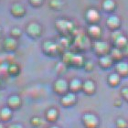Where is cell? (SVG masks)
Wrapping results in <instances>:
<instances>
[{"label":"cell","instance_id":"6da1fadb","mask_svg":"<svg viewBox=\"0 0 128 128\" xmlns=\"http://www.w3.org/2000/svg\"><path fill=\"white\" fill-rule=\"evenodd\" d=\"M83 126L85 128H98L100 126V119L95 114L86 112L82 117Z\"/></svg>","mask_w":128,"mask_h":128},{"label":"cell","instance_id":"7a4b0ae2","mask_svg":"<svg viewBox=\"0 0 128 128\" xmlns=\"http://www.w3.org/2000/svg\"><path fill=\"white\" fill-rule=\"evenodd\" d=\"M77 95L74 92H68L67 94H65L64 95H62L60 97V102L63 107H66V108H69V107L74 106L75 104H77Z\"/></svg>","mask_w":128,"mask_h":128},{"label":"cell","instance_id":"3957f363","mask_svg":"<svg viewBox=\"0 0 128 128\" xmlns=\"http://www.w3.org/2000/svg\"><path fill=\"white\" fill-rule=\"evenodd\" d=\"M6 106L10 108L13 112L18 111L22 106V99L18 94H12L6 99Z\"/></svg>","mask_w":128,"mask_h":128},{"label":"cell","instance_id":"277c9868","mask_svg":"<svg viewBox=\"0 0 128 128\" xmlns=\"http://www.w3.org/2000/svg\"><path fill=\"white\" fill-rule=\"evenodd\" d=\"M53 91L58 95H64L69 92V83L64 79H59L54 82Z\"/></svg>","mask_w":128,"mask_h":128},{"label":"cell","instance_id":"5b68a950","mask_svg":"<svg viewBox=\"0 0 128 128\" xmlns=\"http://www.w3.org/2000/svg\"><path fill=\"white\" fill-rule=\"evenodd\" d=\"M14 112L10 108H8L6 105L0 108V122L4 124H6L10 122L11 119L13 118Z\"/></svg>","mask_w":128,"mask_h":128},{"label":"cell","instance_id":"8992f818","mask_svg":"<svg viewBox=\"0 0 128 128\" xmlns=\"http://www.w3.org/2000/svg\"><path fill=\"white\" fill-rule=\"evenodd\" d=\"M59 111L55 107H50L45 112V120L47 122H48V123H55L59 119Z\"/></svg>","mask_w":128,"mask_h":128},{"label":"cell","instance_id":"52a82bcc","mask_svg":"<svg viewBox=\"0 0 128 128\" xmlns=\"http://www.w3.org/2000/svg\"><path fill=\"white\" fill-rule=\"evenodd\" d=\"M96 87L95 83L92 80H86L84 82H82V91L87 95H92L95 92Z\"/></svg>","mask_w":128,"mask_h":128},{"label":"cell","instance_id":"ba28073f","mask_svg":"<svg viewBox=\"0 0 128 128\" xmlns=\"http://www.w3.org/2000/svg\"><path fill=\"white\" fill-rule=\"evenodd\" d=\"M82 82L78 79H74L69 83V91L74 94H77L78 92L82 91Z\"/></svg>","mask_w":128,"mask_h":128},{"label":"cell","instance_id":"9c48e42d","mask_svg":"<svg viewBox=\"0 0 128 128\" xmlns=\"http://www.w3.org/2000/svg\"><path fill=\"white\" fill-rule=\"evenodd\" d=\"M30 124L32 127L38 128L43 124V119L38 115H34L30 119Z\"/></svg>","mask_w":128,"mask_h":128},{"label":"cell","instance_id":"30bf717a","mask_svg":"<svg viewBox=\"0 0 128 128\" xmlns=\"http://www.w3.org/2000/svg\"><path fill=\"white\" fill-rule=\"evenodd\" d=\"M120 75L118 74V73H112L109 76L108 78V82L110 83V85L112 86V87H115V86H117L120 82Z\"/></svg>","mask_w":128,"mask_h":128},{"label":"cell","instance_id":"8fae6325","mask_svg":"<svg viewBox=\"0 0 128 128\" xmlns=\"http://www.w3.org/2000/svg\"><path fill=\"white\" fill-rule=\"evenodd\" d=\"M116 70L119 75H127L128 74V64L126 62H119L116 65Z\"/></svg>","mask_w":128,"mask_h":128},{"label":"cell","instance_id":"7c38bea8","mask_svg":"<svg viewBox=\"0 0 128 128\" xmlns=\"http://www.w3.org/2000/svg\"><path fill=\"white\" fill-rule=\"evenodd\" d=\"M95 50L97 52L102 54H105L108 50V45L105 42H96Z\"/></svg>","mask_w":128,"mask_h":128},{"label":"cell","instance_id":"4fadbf2b","mask_svg":"<svg viewBox=\"0 0 128 128\" xmlns=\"http://www.w3.org/2000/svg\"><path fill=\"white\" fill-rule=\"evenodd\" d=\"M112 59L111 56H107V55H104V57H102L101 60H100V62L102 66L104 67H108L110 66L111 64H112Z\"/></svg>","mask_w":128,"mask_h":128},{"label":"cell","instance_id":"5bb4252c","mask_svg":"<svg viewBox=\"0 0 128 128\" xmlns=\"http://www.w3.org/2000/svg\"><path fill=\"white\" fill-rule=\"evenodd\" d=\"M28 31L30 34L34 35V36H38V35H40V28L37 25H31V26L28 28Z\"/></svg>","mask_w":128,"mask_h":128},{"label":"cell","instance_id":"9a60e30c","mask_svg":"<svg viewBox=\"0 0 128 128\" xmlns=\"http://www.w3.org/2000/svg\"><path fill=\"white\" fill-rule=\"evenodd\" d=\"M116 127L117 128H127L128 127V123L126 122V119L124 118H118L116 120Z\"/></svg>","mask_w":128,"mask_h":128},{"label":"cell","instance_id":"2e32d148","mask_svg":"<svg viewBox=\"0 0 128 128\" xmlns=\"http://www.w3.org/2000/svg\"><path fill=\"white\" fill-rule=\"evenodd\" d=\"M5 47L8 48H10V50H13V48H16V41L13 38H8V40H6L5 41Z\"/></svg>","mask_w":128,"mask_h":128},{"label":"cell","instance_id":"e0dca14e","mask_svg":"<svg viewBox=\"0 0 128 128\" xmlns=\"http://www.w3.org/2000/svg\"><path fill=\"white\" fill-rule=\"evenodd\" d=\"M119 19L116 18V16H112V18H110L109 19H108V25H109L110 27H112V28H115L117 27L118 24H119Z\"/></svg>","mask_w":128,"mask_h":128},{"label":"cell","instance_id":"ac0fdd59","mask_svg":"<svg viewBox=\"0 0 128 128\" xmlns=\"http://www.w3.org/2000/svg\"><path fill=\"white\" fill-rule=\"evenodd\" d=\"M6 128H25V126L20 123H12L6 126Z\"/></svg>","mask_w":128,"mask_h":128},{"label":"cell","instance_id":"d6986e66","mask_svg":"<svg viewBox=\"0 0 128 128\" xmlns=\"http://www.w3.org/2000/svg\"><path fill=\"white\" fill-rule=\"evenodd\" d=\"M90 32H91L92 35L97 36V35L100 34V28L98 27H96V26H94V27L90 28Z\"/></svg>","mask_w":128,"mask_h":128},{"label":"cell","instance_id":"ffe728a7","mask_svg":"<svg viewBox=\"0 0 128 128\" xmlns=\"http://www.w3.org/2000/svg\"><path fill=\"white\" fill-rule=\"evenodd\" d=\"M122 56V52H121L118 48H114V50H112V58H120Z\"/></svg>","mask_w":128,"mask_h":128},{"label":"cell","instance_id":"44dd1931","mask_svg":"<svg viewBox=\"0 0 128 128\" xmlns=\"http://www.w3.org/2000/svg\"><path fill=\"white\" fill-rule=\"evenodd\" d=\"M121 94L123 96L124 99H126V101L128 102V88H123L122 89V91H121Z\"/></svg>","mask_w":128,"mask_h":128},{"label":"cell","instance_id":"7402d4cb","mask_svg":"<svg viewBox=\"0 0 128 128\" xmlns=\"http://www.w3.org/2000/svg\"><path fill=\"white\" fill-rule=\"evenodd\" d=\"M16 70H18V68H16V65H14V66H11L10 68H9V72H10L11 74H16L15 72H16Z\"/></svg>","mask_w":128,"mask_h":128},{"label":"cell","instance_id":"603a6c76","mask_svg":"<svg viewBox=\"0 0 128 128\" xmlns=\"http://www.w3.org/2000/svg\"><path fill=\"white\" fill-rule=\"evenodd\" d=\"M121 105H122V101L121 100H115V102H114V106H116V107H120Z\"/></svg>","mask_w":128,"mask_h":128},{"label":"cell","instance_id":"cb8c5ba5","mask_svg":"<svg viewBox=\"0 0 128 128\" xmlns=\"http://www.w3.org/2000/svg\"><path fill=\"white\" fill-rule=\"evenodd\" d=\"M124 52L126 55H128V45H126L124 47Z\"/></svg>","mask_w":128,"mask_h":128},{"label":"cell","instance_id":"d4e9b609","mask_svg":"<svg viewBox=\"0 0 128 128\" xmlns=\"http://www.w3.org/2000/svg\"><path fill=\"white\" fill-rule=\"evenodd\" d=\"M0 128H6V124L2 123V122H0Z\"/></svg>","mask_w":128,"mask_h":128},{"label":"cell","instance_id":"484cf974","mask_svg":"<svg viewBox=\"0 0 128 128\" xmlns=\"http://www.w3.org/2000/svg\"><path fill=\"white\" fill-rule=\"evenodd\" d=\"M48 128H60V126H55V124H53V126H50V127H48Z\"/></svg>","mask_w":128,"mask_h":128},{"label":"cell","instance_id":"4316f807","mask_svg":"<svg viewBox=\"0 0 128 128\" xmlns=\"http://www.w3.org/2000/svg\"><path fill=\"white\" fill-rule=\"evenodd\" d=\"M1 86H2V82H1V80H0V89H1Z\"/></svg>","mask_w":128,"mask_h":128}]
</instances>
